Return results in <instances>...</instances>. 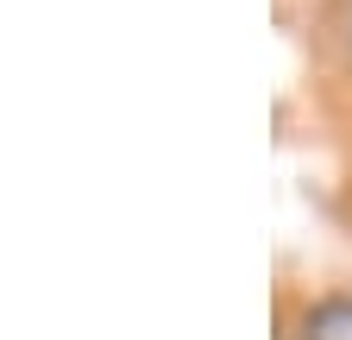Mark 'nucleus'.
Segmentation results:
<instances>
[{"mask_svg": "<svg viewBox=\"0 0 352 340\" xmlns=\"http://www.w3.org/2000/svg\"><path fill=\"white\" fill-rule=\"evenodd\" d=\"M346 32H352V13H346Z\"/></svg>", "mask_w": 352, "mask_h": 340, "instance_id": "nucleus-2", "label": "nucleus"}, {"mask_svg": "<svg viewBox=\"0 0 352 340\" xmlns=\"http://www.w3.org/2000/svg\"><path fill=\"white\" fill-rule=\"evenodd\" d=\"M296 340H352V296H321V303H308Z\"/></svg>", "mask_w": 352, "mask_h": 340, "instance_id": "nucleus-1", "label": "nucleus"}]
</instances>
